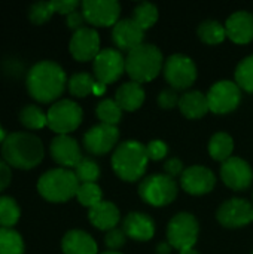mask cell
Listing matches in <instances>:
<instances>
[{"mask_svg":"<svg viewBox=\"0 0 253 254\" xmlns=\"http://www.w3.org/2000/svg\"><path fill=\"white\" fill-rule=\"evenodd\" d=\"M66 83L67 77L63 67L49 60L36 63L27 74L28 94L39 103L57 100L64 92Z\"/></svg>","mask_w":253,"mask_h":254,"instance_id":"1","label":"cell"},{"mask_svg":"<svg viewBox=\"0 0 253 254\" xmlns=\"http://www.w3.org/2000/svg\"><path fill=\"white\" fill-rule=\"evenodd\" d=\"M1 155L9 167L31 170L42 162L45 149L37 135L31 132H12L1 143Z\"/></svg>","mask_w":253,"mask_h":254,"instance_id":"2","label":"cell"},{"mask_svg":"<svg viewBox=\"0 0 253 254\" xmlns=\"http://www.w3.org/2000/svg\"><path fill=\"white\" fill-rule=\"evenodd\" d=\"M164 67L163 52L151 43H142L128 52L125 58V71L136 83L154 80Z\"/></svg>","mask_w":253,"mask_h":254,"instance_id":"3","label":"cell"},{"mask_svg":"<svg viewBox=\"0 0 253 254\" xmlns=\"http://www.w3.org/2000/svg\"><path fill=\"white\" fill-rule=\"evenodd\" d=\"M146 146L136 140L121 143L112 155V168L125 182H136L143 177L148 167Z\"/></svg>","mask_w":253,"mask_h":254,"instance_id":"4","label":"cell"},{"mask_svg":"<svg viewBox=\"0 0 253 254\" xmlns=\"http://www.w3.org/2000/svg\"><path fill=\"white\" fill-rule=\"evenodd\" d=\"M81 183L75 171L69 168L49 170L37 182L39 193L49 202H66L76 196Z\"/></svg>","mask_w":253,"mask_h":254,"instance_id":"5","label":"cell"},{"mask_svg":"<svg viewBox=\"0 0 253 254\" xmlns=\"http://www.w3.org/2000/svg\"><path fill=\"white\" fill-rule=\"evenodd\" d=\"M140 198L154 207L171 204L177 196V185L167 174H155L146 177L139 186Z\"/></svg>","mask_w":253,"mask_h":254,"instance_id":"6","label":"cell"},{"mask_svg":"<svg viewBox=\"0 0 253 254\" xmlns=\"http://www.w3.org/2000/svg\"><path fill=\"white\" fill-rule=\"evenodd\" d=\"M198 232L200 226L197 219L189 213H179L170 220L167 226V243L179 252L194 249Z\"/></svg>","mask_w":253,"mask_h":254,"instance_id":"7","label":"cell"},{"mask_svg":"<svg viewBox=\"0 0 253 254\" xmlns=\"http://www.w3.org/2000/svg\"><path fill=\"white\" fill-rule=\"evenodd\" d=\"M48 127L58 135H67L82 122V109L72 100H60L46 113Z\"/></svg>","mask_w":253,"mask_h":254,"instance_id":"8","label":"cell"},{"mask_svg":"<svg viewBox=\"0 0 253 254\" xmlns=\"http://www.w3.org/2000/svg\"><path fill=\"white\" fill-rule=\"evenodd\" d=\"M164 77L170 83V86L176 89H188L197 79V67L195 63L182 54H174L169 57L163 67Z\"/></svg>","mask_w":253,"mask_h":254,"instance_id":"9","label":"cell"},{"mask_svg":"<svg viewBox=\"0 0 253 254\" xmlns=\"http://www.w3.org/2000/svg\"><path fill=\"white\" fill-rule=\"evenodd\" d=\"M242 100L240 88L236 82L219 80L207 92V103L210 112L216 115H227L237 109Z\"/></svg>","mask_w":253,"mask_h":254,"instance_id":"10","label":"cell"},{"mask_svg":"<svg viewBox=\"0 0 253 254\" xmlns=\"http://www.w3.org/2000/svg\"><path fill=\"white\" fill-rule=\"evenodd\" d=\"M92 70L97 82L107 86L116 82L125 71V58L116 49H103L94 58Z\"/></svg>","mask_w":253,"mask_h":254,"instance_id":"11","label":"cell"},{"mask_svg":"<svg viewBox=\"0 0 253 254\" xmlns=\"http://www.w3.org/2000/svg\"><path fill=\"white\" fill-rule=\"evenodd\" d=\"M81 6L85 21L94 27H109L119 21L121 4L116 0H85Z\"/></svg>","mask_w":253,"mask_h":254,"instance_id":"12","label":"cell"},{"mask_svg":"<svg viewBox=\"0 0 253 254\" xmlns=\"http://www.w3.org/2000/svg\"><path fill=\"white\" fill-rule=\"evenodd\" d=\"M216 219L225 228H230V229L243 228L253 222L252 204L240 198L228 199L219 207L216 213Z\"/></svg>","mask_w":253,"mask_h":254,"instance_id":"13","label":"cell"},{"mask_svg":"<svg viewBox=\"0 0 253 254\" xmlns=\"http://www.w3.org/2000/svg\"><path fill=\"white\" fill-rule=\"evenodd\" d=\"M119 140V131L113 125L100 124L88 129L84 135V146L91 155H106L109 153Z\"/></svg>","mask_w":253,"mask_h":254,"instance_id":"14","label":"cell"},{"mask_svg":"<svg viewBox=\"0 0 253 254\" xmlns=\"http://www.w3.org/2000/svg\"><path fill=\"white\" fill-rule=\"evenodd\" d=\"M221 179L233 190H246L253 182L252 167L245 159L231 156L221 167Z\"/></svg>","mask_w":253,"mask_h":254,"instance_id":"15","label":"cell"},{"mask_svg":"<svg viewBox=\"0 0 253 254\" xmlns=\"http://www.w3.org/2000/svg\"><path fill=\"white\" fill-rule=\"evenodd\" d=\"M69 49L73 58L81 63L91 60L94 61V58L100 54V36L94 28L84 27L73 33Z\"/></svg>","mask_w":253,"mask_h":254,"instance_id":"16","label":"cell"},{"mask_svg":"<svg viewBox=\"0 0 253 254\" xmlns=\"http://www.w3.org/2000/svg\"><path fill=\"white\" fill-rule=\"evenodd\" d=\"M215 185V174L203 165H194L186 168L180 177V186L189 195H206L213 190Z\"/></svg>","mask_w":253,"mask_h":254,"instance_id":"17","label":"cell"},{"mask_svg":"<svg viewBox=\"0 0 253 254\" xmlns=\"http://www.w3.org/2000/svg\"><path fill=\"white\" fill-rule=\"evenodd\" d=\"M51 156L61 167H76L82 161V152L78 141L69 135H57L51 141Z\"/></svg>","mask_w":253,"mask_h":254,"instance_id":"18","label":"cell"},{"mask_svg":"<svg viewBox=\"0 0 253 254\" xmlns=\"http://www.w3.org/2000/svg\"><path fill=\"white\" fill-rule=\"evenodd\" d=\"M145 31L136 24L133 18L118 21L112 30V39L121 51H133L143 43Z\"/></svg>","mask_w":253,"mask_h":254,"instance_id":"19","label":"cell"},{"mask_svg":"<svg viewBox=\"0 0 253 254\" xmlns=\"http://www.w3.org/2000/svg\"><path fill=\"white\" fill-rule=\"evenodd\" d=\"M227 36L239 45H246L253 40V15L248 10L234 12L225 22Z\"/></svg>","mask_w":253,"mask_h":254,"instance_id":"20","label":"cell"},{"mask_svg":"<svg viewBox=\"0 0 253 254\" xmlns=\"http://www.w3.org/2000/svg\"><path fill=\"white\" fill-rule=\"evenodd\" d=\"M122 229L128 238L134 241H149L155 234L154 220L143 213H130L124 219Z\"/></svg>","mask_w":253,"mask_h":254,"instance_id":"21","label":"cell"},{"mask_svg":"<svg viewBox=\"0 0 253 254\" xmlns=\"http://www.w3.org/2000/svg\"><path fill=\"white\" fill-rule=\"evenodd\" d=\"M89 222L100 231H112L118 226L119 223V210L113 202L109 201H101L98 205L89 208L88 213Z\"/></svg>","mask_w":253,"mask_h":254,"instance_id":"22","label":"cell"},{"mask_svg":"<svg viewBox=\"0 0 253 254\" xmlns=\"http://www.w3.org/2000/svg\"><path fill=\"white\" fill-rule=\"evenodd\" d=\"M64 254H97V243L94 238L84 231H69L61 243Z\"/></svg>","mask_w":253,"mask_h":254,"instance_id":"23","label":"cell"},{"mask_svg":"<svg viewBox=\"0 0 253 254\" xmlns=\"http://www.w3.org/2000/svg\"><path fill=\"white\" fill-rule=\"evenodd\" d=\"M115 101L122 110L127 112H134L139 107H142L145 101V89L142 88L140 83L136 82H127L121 85L116 91Z\"/></svg>","mask_w":253,"mask_h":254,"instance_id":"24","label":"cell"},{"mask_svg":"<svg viewBox=\"0 0 253 254\" xmlns=\"http://www.w3.org/2000/svg\"><path fill=\"white\" fill-rule=\"evenodd\" d=\"M179 109L182 115L188 119H200L207 112H210L207 95L200 91H191L183 94L179 100Z\"/></svg>","mask_w":253,"mask_h":254,"instance_id":"25","label":"cell"},{"mask_svg":"<svg viewBox=\"0 0 253 254\" xmlns=\"http://www.w3.org/2000/svg\"><path fill=\"white\" fill-rule=\"evenodd\" d=\"M234 150L233 137L227 132H216L209 141V153L215 161H221L222 164L231 158Z\"/></svg>","mask_w":253,"mask_h":254,"instance_id":"26","label":"cell"},{"mask_svg":"<svg viewBox=\"0 0 253 254\" xmlns=\"http://www.w3.org/2000/svg\"><path fill=\"white\" fill-rule=\"evenodd\" d=\"M198 37L201 39V42L207 45L222 43L227 37L225 25H222L219 21H215V19L203 21L198 27Z\"/></svg>","mask_w":253,"mask_h":254,"instance_id":"27","label":"cell"},{"mask_svg":"<svg viewBox=\"0 0 253 254\" xmlns=\"http://www.w3.org/2000/svg\"><path fill=\"white\" fill-rule=\"evenodd\" d=\"M0 254H24V241L12 228H0Z\"/></svg>","mask_w":253,"mask_h":254,"instance_id":"28","label":"cell"},{"mask_svg":"<svg viewBox=\"0 0 253 254\" xmlns=\"http://www.w3.org/2000/svg\"><path fill=\"white\" fill-rule=\"evenodd\" d=\"M19 121L28 129H40L48 125L46 113L34 104L22 107V110L19 112Z\"/></svg>","mask_w":253,"mask_h":254,"instance_id":"29","label":"cell"},{"mask_svg":"<svg viewBox=\"0 0 253 254\" xmlns=\"http://www.w3.org/2000/svg\"><path fill=\"white\" fill-rule=\"evenodd\" d=\"M21 210L10 196H0V228H12L19 220Z\"/></svg>","mask_w":253,"mask_h":254,"instance_id":"30","label":"cell"},{"mask_svg":"<svg viewBox=\"0 0 253 254\" xmlns=\"http://www.w3.org/2000/svg\"><path fill=\"white\" fill-rule=\"evenodd\" d=\"M133 19L145 31V30L151 28L158 21V7L152 3L143 1L136 6V9L133 12Z\"/></svg>","mask_w":253,"mask_h":254,"instance_id":"31","label":"cell"},{"mask_svg":"<svg viewBox=\"0 0 253 254\" xmlns=\"http://www.w3.org/2000/svg\"><path fill=\"white\" fill-rule=\"evenodd\" d=\"M95 113H97V118L101 121V124L113 125V127H116V124L121 122V118H122V109L118 106L115 100H109V98L98 103Z\"/></svg>","mask_w":253,"mask_h":254,"instance_id":"32","label":"cell"},{"mask_svg":"<svg viewBox=\"0 0 253 254\" xmlns=\"http://www.w3.org/2000/svg\"><path fill=\"white\" fill-rule=\"evenodd\" d=\"M69 91L72 95L84 98L89 94H92L95 80L91 74L88 73H76L69 79Z\"/></svg>","mask_w":253,"mask_h":254,"instance_id":"33","label":"cell"},{"mask_svg":"<svg viewBox=\"0 0 253 254\" xmlns=\"http://www.w3.org/2000/svg\"><path fill=\"white\" fill-rule=\"evenodd\" d=\"M76 198L84 207L92 208L103 201V192L97 183H84L79 186Z\"/></svg>","mask_w":253,"mask_h":254,"instance_id":"34","label":"cell"},{"mask_svg":"<svg viewBox=\"0 0 253 254\" xmlns=\"http://www.w3.org/2000/svg\"><path fill=\"white\" fill-rule=\"evenodd\" d=\"M75 174L81 185L95 183L100 177V167L91 158H82V161L75 167Z\"/></svg>","mask_w":253,"mask_h":254,"instance_id":"35","label":"cell"},{"mask_svg":"<svg viewBox=\"0 0 253 254\" xmlns=\"http://www.w3.org/2000/svg\"><path fill=\"white\" fill-rule=\"evenodd\" d=\"M236 83L239 88L253 94V55L246 57L236 68Z\"/></svg>","mask_w":253,"mask_h":254,"instance_id":"36","label":"cell"},{"mask_svg":"<svg viewBox=\"0 0 253 254\" xmlns=\"http://www.w3.org/2000/svg\"><path fill=\"white\" fill-rule=\"evenodd\" d=\"M54 12H55V9H54L52 1H37L30 7L28 18L31 22L40 25V24H45L46 21H49L51 16L54 15Z\"/></svg>","mask_w":253,"mask_h":254,"instance_id":"37","label":"cell"},{"mask_svg":"<svg viewBox=\"0 0 253 254\" xmlns=\"http://www.w3.org/2000/svg\"><path fill=\"white\" fill-rule=\"evenodd\" d=\"M125 241H127V235L124 229H118V228L109 231L104 237V244L110 252H116L118 249H121L125 244Z\"/></svg>","mask_w":253,"mask_h":254,"instance_id":"38","label":"cell"},{"mask_svg":"<svg viewBox=\"0 0 253 254\" xmlns=\"http://www.w3.org/2000/svg\"><path fill=\"white\" fill-rule=\"evenodd\" d=\"M167 152H169V147H167V144L163 140H152L146 146V153H148V158L151 161H161V159H164Z\"/></svg>","mask_w":253,"mask_h":254,"instance_id":"39","label":"cell"},{"mask_svg":"<svg viewBox=\"0 0 253 254\" xmlns=\"http://www.w3.org/2000/svg\"><path fill=\"white\" fill-rule=\"evenodd\" d=\"M179 95L174 89H164L158 95V104L161 109H173L174 106H179Z\"/></svg>","mask_w":253,"mask_h":254,"instance_id":"40","label":"cell"},{"mask_svg":"<svg viewBox=\"0 0 253 254\" xmlns=\"http://www.w3.org/2000/svg\"><path fill=\"white\" fill-rule=\"evenodd\" d=\"M52 4H54L55 12L63 13V15H69L78 9L79 1L78 0H52Z\"/></svg>","mask_w":253,"mask_h":254,"instance_id":"41","label":"cell"},{"mask_svg":"<svg viewBox=\"0 0 253 254\" xmlns=\"http://www.w3.org/2000/svg\"><path fill=\"white\" fill-rule=\"evenodd\" d=\"M66 22H67V27H69V28H72V30L78 31V30L84 28L85 16H84V13H82V12L75 10V12H72V13H69V15H67Z\"/></svg>","mask_w":253,"mask_h":254,"instance_id":"42","label":"cell"},{"mask_svg":"<svg viewBox=\"0 0 253 254\" xmlns=\"http://www.w3.org/2000/svg\"><path fill=\"white\" fill-rule=\"evenodd\" d=\"M182 170H183V164H182V161L177 159V158L169 159V161L166 162V165H164L166 174H167L169 177H171V179L176 177V176H179V174L182 173Z\"/></svg>","mask_w":253,"mask_h":254,"instance_id":"43","label":"cell"},{"mask_svg":"<svg viewBox=\"0 0 253 254\" xmlns=\"http://www.w3.org/2000/svg\"><path fill=\"white\" fill-rule=\"evenodd\" d=\"M10 179H12L10 167L4 161H0V192L4 190L9 186Z\"/></svg>","mask_w":253,"mask_h":254,"instance_id":"44","label":"cell"},{"mask_svg":"<svg viewBox=\"0 0 253 254\" xmlns=\"http://www.w3.org/2000/svg\"><path fill=\"white\" fill-rule=\"evenodd\" d=\"M104 92H106V85H103V83H100V82H97V80H95V85H94L92 94H94V95H97V97H100V95H103Z\"/></svg>","mask_w":253,"mask_h":254,"instance_id":"45","label":"cell"},{"mask_svg":"<svg viewBox=\"0 0 253 254\" xmlns=\"http://www.w3.org/2000/svg\"><path fill=\"white\" fill-rule=\"evenodd\" d=\"M170 249H171V246H170L169 243H161V244L157 247L158 254H169L170 253Z\"/></svg>","mask_w":253,"mask_h":254,"instance_id":"46","label":"cell"},{"mask_svg":"<svg viewBox=\"0 0 253 254\" xmlns=\"http://www.w3.org/2000/svg\"><path fill=\"white\" fill-rule=\"evenodd\" d=\"M6 137H7V134L4 132V129H3V127L0 125V143H3Z\"/></svg>","mask_w":253,"mask_h":254,"instance_id":"47","label":"cell"},{"mask_svg":"<svg viewBox=\"0 0 253 254\" xmlns=\"http://www.w3.org/2000/svg\"><path fill=\"white\" fill-rule=\"evenodd\" d=\"M180 254H200L197 250H194V249H189V250H183V252H180Z\"/></svg>","mask_w":253,"mask_h":254,"instance_id":"48","label":"cell"},{"mask_svg":"<svg viewBox=\"0 0 253 254\" xmlns=\"http://www.w3.org/2000/svg\"><path fill=\"white\" fill-rule=\"evenodd\" d=\"M103 254H121V253H118V252H106V253H103Z\"/></svg>","mask_w":253,"mask_h":254,"instance_id":"49","label":"cell"},{"mask_svg":"<svg viewBox=\"0 0 253 254\" xmlns=\"http://www.w3.org/2000/svg\"><path fill=\"white\" fill-rule=\"evenodd\" d=\"M252 201H253V195H252Z\"/></svg>","mask_w":253,"mask_h":254,"instance_id":"50","label":"cell"},{"mask_svg":"<svg viewBox=\"0 0 253 254\" xmlns=\"http://www.w3.org/2000/svg\"><path fill=\"white\" fill-rule=\"evenodd\" d=\"M252 254H253V253H252Z\"/></svg>","mask_w":253,"mask_h":254,"instance_id":"51","label":"cell"}]
</instances>
